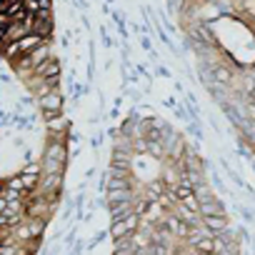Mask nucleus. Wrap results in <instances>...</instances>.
Wrapping results in <instances>:
<instances>
[{
  "label": "nucleus",
  "mask_w": 255,
  "mask_h": 255,
  "mask_svg": "<svg viewBox=\"0 0 255 255\" xmlns=\"http://www.w3.org/2000/svg\"><path fill=\"white\" fill-rule=\"evenodd\" d=\"M35 108H38L40 120L60 115V113H65V93L63 90H50V93H45L35 100Z\"/></svg>",
  "instance_id": "1"
},
{
  "label": "nucleus",
  "mask_w": 255,
  "mask_h": 255,
  "mask_svg": "<svg viewBox=\"0 0 255 255\" xmlns=\"http://www.w3.org/2000/svg\"><path fill=\"white\" fill-rule=\"evenodd\" d=\"M140 228V215L138 213H130V215H125L123 220H115V223H110V230H108V235L113 238V240H123V238H128L130 233H135Z\"/></svg>",
  "instance_id": "2"
},
{
  "label": "nucleus",
  "mask_w": 255,
  "mask_h": 255,
  "mask_svg": "<svg viewBox=\"0 0 255 255\" xmlns=\"http://www.w3.org/2000/svg\"><path fill=\"white\" fill-rule=\"evenodd\" d=\"M43 125H45V135H63V138H68V133L73 130V123H70V118L65 113L43 120Z\"/></svg>",
  "instance_id": "3"
},
{
  "label": "nucleus",
  "mask_w": 255,
  "mask_h": 255,
  "mask_svg": "<svg viewBox=\"0 0 255 255\" xmlns=\"http://www.w3.org/2000/svg\"><path fill=\"white\" fill-rule=\"evenodd\" d=\"M103 198H105V205H118L125 200H135V190L133 188H110L103 193Z\"/></svg>",
  "instance_id": "4"
},
{
  "label": "nucleus",
  "mask_w": 255,
  "mask_h": 255,
  "mask_svg": "<svg viewBox=\"0 0 255 255\" xmlns=\"http://www.w3.org/2000/svg\"><path fill=\"white\" fill-rule=\"evenodd\" d=\"M60 65H63V63H60V58L53 53L48 60H43V63L35 68V73H33V75H38V78H55V75H60V73H63V70H60Z\"/></svg>",
  "instance_id": "5"
},
{
  "label": "nucleus",
  "mask_w": 255,
  "mask_h": 255,
  "mask_svg": "<svg viewBox=\"0 0 255 255\" xmlns=\"http://www.w3.org/2000/svg\"><path fill=\"white\" fill-rule=\"evenodd\" d=\"M200 225L208 228L210 235H220L228 230V218L225 215H200Z\"/></svg>",
  "instance_id": "6"
},
{
  "label": "nucleus",
  "mask_w": 255,
  "mask_h": 255,
  "mask_svg": "<svg viewBox=\"0 0 255 255\" xmlns=\"http://www.w3.org/2000/svg\"><path fill=\"white\" fill-rule=\"evenodd\" d=\"M163 228H168L173 235H178V238H185L188 235V230H190V225L188 223H183L178 215H173V213H168L165 218H163Z\"/></svg>",
  "instance_id": "7"
},
{
  "label": "nucleus",
  "mask_w": 255,
  "mask_h": 255,
  "mask_svg": "<svg viewBox=\"0 0 255 255\" xmlns=\"http://www.w3.org/2000/svg\"><path fill=\"white\" fill-rule=\"evenodd\" d=\"M133 203H135V200H125V203H118V205H108L110 223H115V220H123L125 215L135 213V205H133Z\"/></svg>",
  "instance_id": "8"
},
{
  "label": "nucleus",
  "mask_w": 255,
  "mask_h": 255,
  "mask_svg": "<svg viewBox=\"0 0 255 255\" xmlns=\"http://www.w3.org/2000/svg\"><path fill=\"white\" fill-rule=\"evenodd\" d=\"M13 43H15L18 53H20V55H25V53H30L33 48H38V45L43 43V38H38L35 33H28V35H23L20 40H13Z\"/></svg>",
  "instance_id": "9"
},
{
  "label": "nucleus",
  "mask_w": 255,
  "mask_h": 255,
  "mask_svg": "<svg viewBox=\"0 0 255 255\" xmlns=\"http://www.w3.org/2000/svg\"><path fill=\"white\" fill-rule=\"evenodd\" d=\"M40 168H43V175H53V173H65L68 163H63V160H50V158H40Z\"/></svg>",
  "instance_id": "10"
},
{
  "label": "nucleus",
  "mask_w": 255,
  "mask_h": 255,
  "mask_svg": "<svg viewBox=\"0 0 255 255\" xmlns=\"http://www.w3.org/2000/svg\"><path fill=\"white\" fill-rule=\"evenodd\" d=\"M198 213L200 215H225V205L218 198H213L210 203H200V210Z\"/></svg>",
  "instance_id": "11"
},
{
  "label": "nucleus",
  "mask_w": 255,
  "mask_h": 255,
  "mask_svg": "<svg viewBox=\"0 0 255 255\" xmlns=\"http://www.w3.org/2000/svg\"><path fill=\"white\" fill-rule=\"evenodd\" d=\"M230 78H233V75H230V70H228L225 65H213V68H210V80H213V83L228 85Z\"/></svg>",
  "instance_id": "12"
},
{
  "label": "nucleus",
  "mask_w": 255,
  "mask_h": 255,
  "mask_svg": "<svg viewBox=\"0 0 255 255\" xmlns=\"http://www.w3.org/2000/svg\"><path fill=\"white\" fill-rule=\"evenodd\" d=\"M148 155L155 158V160H163L165 158V145L160 140H148Z\"/></svg>",
  "instance_id": "13"
},
{
  "label": "nucleus",
  "mask_w": 255,
  "mask_h": 255,
  "mask_svg": "<svg viewBox=\"0 0 255 255\" xmlns=\"http://www.w3.org/2000/svg\"><path fill=\"white\" fill-rule=\"evenodd\" d=\"M3 185H5V190H20V193H25L18 173H15V175H10V178H5V180H3Z\"/></svg>",
  "instance_id": "14"
},
{
  "label": "nucleus",
  "mask_w": 255,
  "mask_h": 255,
  "mask_svg": "<svg viewBox=\"0 0 255 255\" xmlns=\"http://www.w3.org/2000/svg\"><path fill=\"white\" fill-rule=\"evenodd\" d=\"M23 8H25L28 15H35V13L43 10V0H23Z\"/></svg>",
  "instance_id": "15"
},
{
  "label": "nucleus",
  "mask_w": 255,
  "mask_h": 255,
  "mask_svg": "<svg viewBox=\"0 0 255 255\" xmlns=\"http://www.w3.org/2000/svg\"><path fill=\"white\" fill-rule=\"evenodd\" d=\"M18 173H28V175H43V168H40V160H33V163H25Z\"/></svg>",
  "instance_id": "16"
},
{
  "label": "nucleus",
  "mask_w": 255,
  "mask_h": 255,
  "mask_svg": "<svg viewBox=\"0 0 255 255\" xmlns=\"http://www.w3.org/2000/svg\"><path fill=\"white\" fill-rule=\"evenodd\" d=\"M195 248H198V253H200V255H205V253H215V248H213V235H205Z\"/></svg>",
  "instance_id": "17"
},
{
  "label": "nucleus",
  "mask_w": 255,
  "mask_h": 255,
  "mask_svg": "<svg viewBox=\"0 0 255 255\" xmlns=\"http://www.w3.org/2000/svg\"><path fill=\"white\" fill-rule=\"evenodd\" d=\"M180 205H185V208H188V210H193V213H198V210H200V203H198L195 193H193V195H188V198H185Z\"/></svg>",
  "instance_id": "18"
},
{
  "label": "nucleus",
  "mask_w": 255,
  "mask_h": 255,
  "mask_svg": "<svg viewBox=\"0 0 255 255\" xmlns=\"http://www.w3.org/2000/svg\"><path fill=\"white\" fill-rule=\"evenodd\" d=\"M155 73H158L160 78H170V70H168L165 65H158V70H155Z\"/></svg>",
  "instance_id": "19"
},
{
  "label": "nucleus",
  "mask_w": 255,
  "mask_h": 255,
  "mask_svg": "<svg viewBox=\"0 0 255 255\" xmlns=\"http://www.w3.org/2000/svg\"><path fill=\"white\" fill-rule=\"evenodd\" d=\"M5 228H8V215L0 213V230H5Z\"/></svg>",
  "instance_id": "20"
},
{
  "label": "nucleus",
  "mask_w": 255,
  "mask_h": 255,
  "mask_svg": "<svg viewBox=\"0 0 255 255\" xmlns=\"http://www.w3.org/2000/svg\"><path fill=\"white\" fill-rule=\"evenodd\" d=\"M140 45H143V50H153V48H150V40H148V38H140Z\"/></svg>",
  "instance_id": "21"
},
{
  "label": "nucleus",
  "mask_w": 255,
  "mask_h": 255,
  "mask_svg": "<svg viewBox=\"0 0 255 255\" xmlns=\"http://www.w3.org/2000/svg\"><path fill=\"white\" fill-rule=\"evenodd\" d=\"M5 205H8V200H5L3 195H0V213H5Z\"/></svg>",
  "instance_id": "22"
},
{
  "label": "nucleus",
  "mask_w": 255,
  "mask_h": 255,
  "mask_svg": "<svg viewBox=\"0 0 255 255\" xmlns=\"http://www.w3.org/2000/svg\"><path fill=\"white\" fill-rule=\"evenodd\" d=\"M3 190H5V185H3V180H0V195H3Z\"/></svg>",
  "instance_id": "23"
},
{
  "label": "nucleus",
  "mask_w": 255,
  "mask_h": 255,
  "mask_svg": "<svg viewBox=\"0 0 255 255\" xmlns=\"http://www.w3.org/2000/svg\"><path fill=\"white\" fill-rule=\"evenodd\" d=\"M8 3H23V0H8ZM8 3H5V5H8Z\"/></svg>",
  "instance_id": "24"
},
{
  "label": "nucleus",
  "mask_w": 255,
  "mask_h": 255,
  "mask_svg": "<svg viewBox=\"0 0 255 255\" xmlns=\"http://www.w3.org/2000/svg\"><path fill=\"white\" fill-rule=\"evenodd\" d=\"M0 3H3V5H5V3H8V0H0Z\"/></svg>",
  "instance_id": "25"
},
{
  "label": "nucleus",
  "mask_w": 255,
  "mask_h": 255,
  "mask_svg": "<svg viewBox=\"0 0 255 255\" xmlns=\"http://www.w3.org/2000/svg\"><path fill=\"white\" fill-rule=\"evenodd\" d=\"M253 70H255V63H253Z\"/></svg>",
  "instance_id": "26"
}]
</instances>
